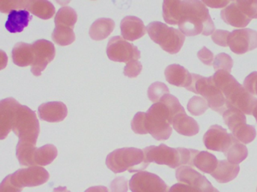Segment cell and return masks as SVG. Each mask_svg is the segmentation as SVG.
I'll use <instances>...</instances> for the list:
<instances>
[{"label": "cell", "instance_id": "52a82bcc", "mask_svg": "<svg viewBox=\"0 0 257 192\" xmlns=\"http://www.w3.org/2000/svg\"><path fill=\"white\" fill-rule=\"evenodd\" d=\"M107 55L111 61L128 63L140 59L141 53L137 47L130 43L121 36L110 39L107 46Z\"/></svg>", "mask_w": 257, "mask_h": 192}, {"label": "cell", "instance_id": "2e32d148", "mask_svg": "<svg viewBox=\"0 0 257 192\" xmlns=\"http://www.w3.org/2000/svg\"><path fill=\"white\" fill-rule=\"evenodd\" d=\"M166 81L178 87L187 89L192 84V74L180 65H170L165 70Z\"/></svg>", "mask_w": 257, "mask_h": 192}, {"label": "cell", "instance_id": "ac0fdd59", "mask_svg": "<svg viewBox=\"0 0 257 192\" xmlns=\"http://www.w3.org/2000/svg\"><path fill=\"white\" fill-rule=\"evenodd\" d=\"M220 17L226 24L237 28H244L251 21L238 9L235 1L231 2L229 6L220 12Z\"/></svg>", "mask_w": 257, "mask_h": 192}, {"label": "cell", "instance_id": "7402d4cb", "mask_svg": "<svg viewBox=\"0 0 257 192\" xmlns=\"http://www.w3.org/2000/svg\"><path fill=\"white\" fill-rule=\"evenodd\" d=\"M239 171L240 167L238 164H232L227 160H222L218 161L217 168L212 173V176L215 178L217 182L226 183L236 178Z\"/></svg>", "mask_w": 257, "mask_h": 192}, {"label": "cell", "instance_id": "f35d334b", "mask_svg": "<svg viewBox=\"0 0 257 192\" xmlns=\"http://www.w3.org/2000/svg\"><path fill=\"white\" fill-rule=\"evenodd\" d=\"M202 3L205 6L212 8V9H221V8L229 6L231 2L229 0H204Z\"/></svg>", "mask_w": 257, "mask_h": 192}, {"label": "cell", "instance_id": "8fae6325", "mask_svg": "<svg viewBox=\"0 0 257 192\" xmlns=\"http://www.w3.org/2000/svg\"><path fill=\"white\" fill-rule=\"evenodd\" d=\"M235 140V137L232 134H229L226 129L218 125L210 127L203 137L204 143L208 149L223 153Z\"/></svg>", "mask_w": 257, "mask_h": 192}, {"label": "cell", "instance_id": "8d00e7d4", "mask_svg": "<svg viewBox=\"0 0 257 192\" xmlns=\"http://www.w3.org/2000/svg\"><path fill=\"white\" fill-rule=\"evenodd\" d=\"M244 87L252 95L257 96V72H252L244 81Z\"/></svg>", "mask_w": 257, "mask_h": 192}, {"label": "cell", "instance_id": "5b68a950", "mask_svg": "<svg viewBox=\"0 0 257 192\" xmlns=\"http://www.w3.org/2000/svg\"><path fill=\"white\" fill-rule=\"evenodd\" d=\"M192 78L193 81L191 85L187 90L196 94L201 95L204 99L206 100L208 107L211 110L223 115L228 109L226 98L221 91L216 87L212 77L205 78L192 74Z\"/></svg>", "mask_w": 257, "mask_h": 192}, {"label": "cell", "instance_id": "44dd1931", "mask_svg": "<svg viewBox=\"0 0 257 192\" xmlns=\"http://www.w3.org/2000/svg\"><path fill=\"white\" fill-rule=\"evenodd\" d=\"M115 23L110 18H99L96 20L90 28L89 34L94 41L107 39L114 31Z\"/></svg>", "mask_w": 257, "mask_h": 192}, {"label": "cell", "instance_id": "836d02e7", "mask_svg": "<svg viewBox=\"0 0 257 192\" xmlns=\"http://www.w3.org/2000/svg\"><path fill=\"white\" fill-rule=\"evenodd\" d=\"M213 66H214V70L225 71V72L230 73L232 71V66H233V60L232 57L225 53H221L216 56L213 62Z\"/></svg>", "mask_w": 257, "mask_h": 192}, {"label": "cell", "instance_id": "484cf974", "mask_svg": "<svg viewBox=\"0 0 257 192\" xmlns=\"http://www.w3.org/2000/svg\"><path fill=\"white\" fill-rule=\"evenodd\" d=\"M225 124L229 127L231 131L241 125L247 124L245 115L238 109L230 107L228 108L223 114Z\"/></svg>", "mask_w": 257, "mask_h": 192}, {"label": "cell", "instance_id": "277c9868", "mask_svg": "<svg viewBox=\"0 0 257 192\" xmlns=\"http://www.w3.org/2000/svg\"><path fill=\"white\" fill-rule=\"evenodd\" d=\"M147 32L153 42L170 54H178L185 42L186 36L179 30L159 21L151 23L147 27Z\"/></svg>", "mask_w": 257, "mask_h": 192}, {"label": "cell", "instance_id": "3957f363", "mask_svg": "<svg viewBox=\"0 0 257 192\" xmlns=\"http://www.w3.org/2000/svg\"><path fill=\"white\" fill-rule=\"evenodd\" d=\"M212 79L226 98L228 108L234 107L244 114L252 115L257 98L252 96L230 73L217 71L213 75Z\"/></svg>", "mask_w": 257, "mask_h": 192}, {"label": "cell", "instance_id": "7a4b0ae2", "mask_svg": "<svg viewBox=\"0 0 257 192\" xmlns=\"http://www.w3.org/2000/svg\"><path fill=\"white\" fill-rule=\"evenodd\" d=\"M183 109L176 97L166 95L154 103L147 113L138 112L135 115L132 129L136 134L150 133L157 140H166L172 134L173 118Z\"/></svg>", "mask_w": 257, "mask_h": 192}, {"label": "cell", "instance_id": "d6986e66", "mask_svg": "<svg viewBox=\"0 0 257 192\" xmlns=\"http://www.w3.org/2000/svg\"><path fill=\"white\" fill-rule=\"evenodd\" d=\"M32 15L26 10H12L8 16L5 27L11 33H21L31 21Z\"/></svg>", "mask_w": 257, "mask_h": 192}, {"label": "cell", "instance_id": "7c38bea8", "mask_svg": "<svg viewBox=\"0 0 257 192\" xmlns=\"http://www.w3.org/2000/svg\"><path fill=\"white\" fill-rule=\"evenodd\" d=\"M21 105L17 100L8 98L0 101V140H4L12 130L17 109Z\"/></svg>", "mask_w": 257, "mask_h": 192}, {"label": "cell", "instance_id": "9a60e30c", "mask_svg": "<svg viewBox=\"0 0 257 192\" xmlns=\"http://www.w3.org/2000/svg\"><path fill=\"white\" fill-rule=\"evenodd\" d=\"M120 30L123 39L130 42L141 39L147 33L143 21L135 16L125 17L120 23Z\"/></svg>", "mask_w": 257, "mask_h": 192}, {"label": "cell", "instance_id": "ab89813d", "mask_svg": "<svg viewBox=\"0 0 257 192\" xmlns=\"http://www.w3.org/2000/svg\"><path fill=\"white\" fill-rule=\"evenodd\" d=\"M8 61H9V58H8L7 54L5 51L0 50V71L6 69L8 65Z\"/></svg>", "mask_w": 257, "mask_h": 192}, {"label": "cell", "instance_id": "d590c367", "mask_svg": "<svg viewBox=\"0 0 257 192\" xmlns=\"http://www.w3.org/2000/svg\"><path fill=\"white\" fill-rule=\"evenodd\" d=\"M229 35L230 33L226 30H217L211 35V39L219 46L228 47Z\"/></svg>", "mask_w": 257, "mask_h": 192}, {"label": "cell", "instance_id": "8992f818", "mask_svg": "<svg viewBox=\"0 0 257 192\" xmlns=\"http://www.w3.org/2000/svg\"><path fill=\"white\" fill-rule=\"evenodd\" d=\"M12 131L19 140L36 146L40 132L39 119L36 113L27 106L20 105L17 109Z\"/></svg>", "mask_w": 257, "mask_h": 192}, {"label": "cell", "instance_id": "d6a6232c", "mask_svg": "<svg viewBox=\"0 0 257 192\" xmlns=\"http://www.w3.org/2000/svg\"><path fill=\"white\" fill-rule=\"evenodd\" d=\"M235 3L249 19H257V0H237Z\"/></svg>", "mask_w": 257, "mask_h": 192}, {"label": "cell", "instance_id": "e575fe53", "mask_svg": "<svg viewBox=\"0 0 257 192\" xmlns=\"http://www.w3.org/2000/svg\"><path fill=\"white\" fill-rule=\"evenodd\" d=\"M142 71V63L138 60H133V61L126 63L124 70H123V74L128 78H136L140 75Z\"/></svg>", "mask_w": 257, "mask_h": 192}, {"label": "cell", "instance_id": "1f68e13d", "mask_svg": "<svg viewBox=\"0 0 257 192\" xmlns=\"http://www.w3.org/2000/svg\"><path fill=\"white\" fill-rule=\"evenodd\" d=\"M168 94H169V88L162 82L154 83L148 88V98L152 102H158L163 96Z\"/></svg>", "mask_w": 257, "mask_h": 192}, {"label": "cell", "instance_id": "6da1fadb", "mask_svg": "<svg viewBox=\"0 0 257 192\" xmlns=\"http://www.w3.org/2000/svg\"><path fill=\"white\" fill-rule=\"evenodd\" d=\"M163 17L168 24L178 25L186 36H208L215 31L209 11L199 0H165Z\"/></svg>", "mask_w": 257, "mask_h": 192}, {"label": "cell", "instance_id": "60d3db41", "mask_svg": "<svg viewBox=\"0 0 257 192\" xmlns=\"http://www.w3.org/2000/svg\"><path fill=\"white\" fill-rule=\"evenodd\" d=\"M252 115L254 116L257 122V101L256 104H255L254 107H253V112H252Z\"/></svg>", "mask_w": 257, "mask_h": 192}, {"label": "cell", "instance_id": "9c48e42d", "mask_svg": "<svg viewBox=\"0 0 257 192\" xmlns=\"http://www.w3.org/2000/svg\"><path fill=\"white\" fill-rule=\"evenodd\" d=\"M34 54V60L31 72L34 76L39 77L46 69L48 65L54 60L56 55L55 47L52 42L40 39L32 44Z\"/></svg>", "mask_w": 257, "mask_h": 192}, {"label": "cell", "instance_id": "d4e9b609", "mask_svg": "<svg viewBox=\"0 0 257 192\" xmlns=\"http://www.w3.org/2000/svg\"><path fill=\"white\" fill-rule=\"evenodd\" d=\"M78 21V15L72 8L65 6L61 8L54 18L55 27H66L73 29Z\"/></svg>", "mask_w": 257, "mask_h": 192}, {"label": "cell", "instance_id": "4fadbf2b", "mask_svg": "<svg viewBox=\"0 0 257 192\" xmlns=\"http://www.w3.org/2000/svg\"><path fill=\"white\" fill-rule=\"evenodd\" d=\"M18 10H26L42 20H49L55 14V8L45 0H20Z\"/></svg>", "mask_w": 257, "mask_h": 192}, {"label": "cell", "instance_id": "f546056e", "mask_svg": "<svg viewBox=\"0 0 257 192\" xmlns=\"http://www.w3.org/2000/svg\"><path fill=\"white\" fill-rule=\"evenodd\" d=\"M217 164H218V161L217 158L212 154L207 152H201L196 158L197 167L206 173H212L213 170L217 168Z\"/></svg>", "mask_w": 257, "mask_h": 192}, {"label": "cell", "instance_id": "83f0119b", "mask_svg": "<svg viewBox=\"0 0 257 192\" xmlns=\"http://www.w3.org/2000/svg\"><path fill=\"white\" fill-rule=\"evenodd\" d=\"M52 39L60 46H68L75 41L73 29L66 27H55L52 33Z\"/></svg>", "mask_w": 257, "mask_h": 192}, {"label": "cell", "instance_id": "4316f807", "mask_svg": "<svg viewBox=\"0 0 257 192\" xmlns=\"http://www.w3.org/2000/svg\"><path fill=\"white\" fill-rule=\"evenodd\" d=\"M57 155V149L53 145H46L37 149L34 152V165H47L50 164Z\"/></svg>", "mask_w": 257, "mask_h": 192}, {"label": "cell", "instance_id": "30bf717a", "mask_svg": "<svg viewBox=\"0 0 257 192\" xmlns=\"http://www.w3.org/2000/svg\"><path fill=\"white\" fill-rule=\"evenodd\" d=\"M228 45L236 54H244L257 48V31L250 29L234 30L229 35Z\"/></svg>", "mask_w": 257, "mask_h": 192}, {"label": "cell", "instance_id": "ba28073f", "mask_svg": "<svg viewBox=\"0 0 257 192\" xmlns=\"http://www.w3.org/2000/svg\"><path fill=\"white\" fill-rule=\"evenodd\" d=\"M8 177L13 186L22 191L24 187L36 186L44 183L48 178V173L42 167L32 166L18 170Z\"/></svg>", "mask_w": 257, "mask_h": 192}, {"label": "cell", "instance_id": "cb8c5ba5", "mask_svg": "<svg viewBox=\"0 0 257 192\" xmlns=\"http://www.w3.org/2000/svg\"><path fill=\"white\" fill-rule=\"evenodd\" d=\"M227 161L234 164H239L248 155V150L245 145L238 141L236 138L234 140L229 149L224 152Z\"/></svg>", "mask_w": 257, "mask_h": 192}, {"label": "cell", "instance_id": "4dcf8cb0", "mask_svg": "<svg viewBox=\"0 0 257 192\" xmlns=\"http://www.w3.org/2000/svg\"><path fill=\"white\" fill-rule=\"evenodd\" d=\"M208 104L206 100L204 99L202 97L193 96L190 98L187 104V109L189 112L193 116H201L204 114L205 111L208 109Z\"/></svg>", "mask_w": 257, "mask_h": 192}, {"label": "cell", "instance_id": "5bb4252c", "mask_svg": "<svg viewBox=\"0 0 257 192\" xmlns=\"http://www.w3.org/2000/svg\"><path fill=\"white\" fill-rule=\"evenodd\" d=\"M38 112L42 120L48 122H60L67 116L68 109L64 103L52 101L41 104Z\"/></svg>", "mask_w": 257, "mask_h": 192}, {"label": "cell", "instance_id": "603a6c76", "mask_svg": "<svg viewBox=\"0 0 257 192\" xmlns=\"http://www.w3.org/2000/svg\"><path fill=\"white\" fill-rule=\"evenodd\" d=\"M36 149V146L32 143L21 140L18 141L16 148V155L21 166H35L33 158Z\"/></svg>", "mask_w": 257, "mask_h": 192}, {"label": "cell", "instance_id": "74e56055", "mask_svg": "<svg viewBox=\"0 0 257 192\" xmlns=\"http://www.w3.org/2000/svg\"><path fill=\"white\" fill-rule=\"evenodd\" d=\"M197 57L198 58L201 60L202 63H203L205 65H207V66H211L214 60L213 53L211 52L210 50H208V48H205V47L202 48V49L198 52Z\"/></svg>", "mask_w": 257, "mask_h": 192}, {"label": "cell", "instance_id": "b9f144b4", "mask_svg": "<svg viewBox=\"0 0 257 192\" xmlns=\"http://www.w3.org/2000/svg\"><path fill=\"white\" fill-rule=\"evenodd\" d=\"M256 191H257V189H256Z\"/></svg>", "mask_w": 257, "mask_h": 192}, {"label": "cell", "instance_id": "e0dca14e", "mask_svg": "<svg viewBox=\"0 0 257 192\" xmlns=\"http://www.w3.org/2000/svg\"><path fill=\"white\" fill-rule=\"evenodd\" d=\"M172 126L177 132L185 136L196 135L199 131V124L193 118L187 116L184 109L175 115Z\"/></svg>", "mask_w": 257, "mask_h": 192}, {"label": "cell", "instance_id": "f1b7e54d", "mask_svg": "<svg viewBox=\"0 0 257 192\" xmlns=\"http://www.w3.org/2000/svg\"><path fill=\"white\" fill-rule=\"evenodd\" d=\"M232 134L241 143L248 144L256 138V131L254 126L244 124L232 131Z\"/></svg>", "mask_w": 257, "mask_h": 192}, {"label": "cell", "instance_id": "ffe728a7", "mask_svg": "<svg viewBox=\"0 0 257 192\" xmlns=\"http://www.w3.org/2000/svg\"><path fill=\"white\" fill-rule=\"evenodd\" d=\"M13 63L20 67L32 66L34 60L33 45L19 42L14 47L12 52Z\"/></svg>", "mask_w": 257, "mask_h": 192}]
</instances>
